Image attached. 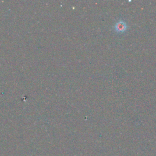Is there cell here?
<instances>
[{"label":"cell","mask_w":156,"mask_h":156,"mask_svg":"<svg viewBox=\"0 0 156 156\" xmlns=\"http://www.w3.org/2000/svg\"><path fill=\"white\" fill-rule=\"evenodd\" d=\"M127 27V26L126 23L122 20H120V21H118L114 26L115 31H116L118 32H124L126 30Z\"/></svg>","instance_id":"6da1fadb"}]
</instances>
